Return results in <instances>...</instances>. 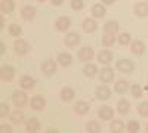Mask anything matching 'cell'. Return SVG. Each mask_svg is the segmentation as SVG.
Segmentation results:
<instances>
[{"mask_svg":"<svg viewBox=\"0 0 148 133\" xmlns=\"http://www.w3.org/2000/svg\"><path fill=\"white\" fill-rule=\"evenodd\" d=\"M117 31H119V22H117V21H108V22H105V25H104V33L116 34Z\"/></svg>","mask_w":148,"mask_h":133,"instance_id":"cell-27","label":"cell"},{"mask_svg":"<svg viewBox=\"0 0 148 133\" xmlns=\"http://www.w3.org/2000/svg\"><path fill=\"white\" fill-rule=\"evenodd\" d=\"M98 61H99L101 64H110L111 61H113V52L108 50V49H102L99 53H98Z\"/></svg>","mask_w":148,"mask_h":133,"instance_id":"cell-16","label":"cell"},{"mask_svg":"<svg viewBox=\"0 0 148 133\" xmlns=\"http://www.w3.org/2000/svg\"><path fill=\"white\" fill-rule=\"evenodd\" d=\"M74 113L77 115H86L89 113V104L84 101H79L76 105H74Z\"/></svg>","mask_w":148,"mask_h":133,"instance_id":"cell-18","label":"cell"},{"mask_svg":"<svg viewBox=\"0 0 148 133\" xmlns=\"http://www.w3.org/2000/svg\"><path fill=\"white\" fill-rule=\"evenodd\" d=\"M10 121H12V124H22V121H24V113L21 111V110H16L10 114Z\"/></svg>","mask_w":148,"mask_h":133,"instance_id":"cell-25","label":"cell"},{"mask_svg":"<svg viewBox=\"0 0 148 133\" xmlns=\"http://www.w3.org/2000/svg\"><path fill=\"white\" fill-rule=\"evenodd\" d=\"M21 16H22L24 21H33L34 16H36V8L34 6H30V5L24 6L21 9Z\"/></svg>","mask_w":148,"mask_h":133,"instance_id":"cell-8","label":"cell"},{"mask_svg":"<svg viewBox=\"0 0 148 133\" xmlns=\"http://www.w3.org/2000/svg\"><path fill=\"white\" fill-rule=\"evenodd\" d=\"M126 129H127V132H130V133H135V132H139V129H141V124L136 121V120H130V121L127 123V126H126Z\"/></svg>","mask_w":148,"mask_h":133,"instance_id":"cell-35","label":"cell"},{"mask_svg":"<svg viewBox=\"0 0 148 133\" xmlns=\"http://www.w3.org/2000/svg\"><path fill=\"white\" fill-rule=\"evenodd\" d=\"M116 68L120 72H132L133 71V64L129 61V59H120L116 64Z\"/></svg>","mask_w":148,"mask_h":133,"instance_id":"cell-12","label":"cell"},{"mask_svg":"<svg viewBox=\"0 0 148 133\" xmlns=\"http://www.w3.org/2000/svg\"><path fill=\"white\" fill-rule=\"evenodd\" d=\"M133 12H135V15L139 16V18H144L148 15V5L144 3V2H139L133 6Z\"/></svg>","mask_w":148,"mask_h":133,"instance_id":"cell-14","label":"cell"},{"mask_svg":"<svg viewBox=\"0 0 148 133\" xmlns=\"http://www.w3.org/2000/svg\"><path fill=\"white\" fill-rule=\"evenodd\" d=\"M15 9V2L14 0H2L0 2V10L2 14H10Z\"/></svg>","mask_w":148,"mask_h":133,"instance_id":"cell-21","label":"cell"},{"mask_svg":"<svg viewBox=\"0 0 148 133\" xmlns=\"http://www.w3.org/2000/svg\"><path fill=\"white\" fill-rule=\"evenodd\" d=\"M37 2H45V0H37Z\"/></svg>","mask_w":148,"mask_h":133,"instance_id":"cell-43","label":"cell"},{"mask_svg":"<svg viewBox=\"0 0 148 133\" xmlns=\"http://www.w3.org/2000/svg\"><path fill=\"white\" fill-rule=\"evenodd\" d=\"M0 78L3 81H12L15 78V70L10 65H3L0 68Z\"/></svg>","mask_w":148,"mask_h":133,"instance_id":"cell-2","label":"cell"},{"mask_svg":"<svg viewBox=\"0 0 148 133\" xmlns=\"http://www.w3.org/2000/svg\"><path fill=\"white\" fill-rule=\"evenodd\" d=\"M129 108H130V104L127 99H120L117 102V111L120 114H127L129 113Z\"/></svg>","mask_w":148,"mask_h":133,"instance_id":"cell-28","label":"cell"},{"mask_svg":"<svg viewBox=\"0 0 148 133\" xmlns=\"http://www.w3.org/2000/svg\"><path fill=\"white\" fill-rule=\"evenodd\" d=\"M8 114H9V106L6 104H2V105H0V117L5 118Z\"/></svg>","mask_w":148,"mask_h":133,"instance_id":"cell-39","label":"cell"},{"mask_svg":"<svg viewBox=\"0 0 148 133\" xmlns=\"http://www.w3.org/2000/svg\"><path fill=\"white\" fill-rule=\"evenodd\" d=\"M114 43H116V35L105 33L104 37H102V46H104V47H111Z\"/></svg>","mask_w":148,"mask_h":133,"instance_id":"cell-29","label":"cell"},{"mask_svg":"<svg viewBox=\"0 0 148 133\" xmlns=\"http://www.w3.org/2000/svg\"><path fill=\"white\" fill-rule=\"evenodd\" d=\"M86 130L90 132V133H98L101 130V124L98 121H95V120H92V121H89L88 124H86Z\"/></svg>","mask_w":148,"mask_h":133,"instance_id":"cell-33","label":"cell"},{"mask_svg":"<svg viewBox=\"0 0 148 133\" xmlns=\"http://www.w3.org/2000/svg\"><path fill=\"white\" fill-rule=\"evenodd\" d=\"M83 30H84L86 33H95V31L98 30L96 21L92 19V18H86V19L83 21Z\"/></svg>","mask_w":148,"mask_h":133,"instance_id":"cell-20","label":"cell"},{"mask_svg":"<svg viewBox=\"0 0 148 133\" xmlns=\"http://www.w3.org/2000/svg\"><path fill=\"white\" fill-rule=\"evenodd\" d=\"M83 0H71V8L74 10H82L83 9Z\"/></svg>","mask_w":148,"mask_h":133,"instance_id":"cell-38","label":"cell"},{"mask_svg":"<svg viewBox=\"0 0 148 133\" xmlns=\"http://www.w3.org/2000/svg\"><path fill=\"white\" fill-rule=\"evenodd\" d=\"M114 78V71L113 68H110V67H104L99 72V80L102 83H110V81H113Z\"/></svg>","mask_w":148,"mask_h":133,"instance_id":"cell-9","label":"cell"},{"mask_svg":"<svg viewBox=\"0 0 148 133\" xmlns=\"http://www.w3.org/2000/svg\"><path fill=\"white\" fill-rule=\"evenodd\" d=\"M42 71L45 72L46 76H52L56 72V62L52 61V59H47L42 64Z\"/></svg>","mask_w":148,"mask_h":133,"instance_id":"cell-10","label":"cell"},{"mask_svg":"<svg viewBox=\"0 0 148 133\" xmlns=\"http://www.w3.org/2000/svg\"><path fill=\"white\" fill-rule=\"evenodd\" d=\"M145 129H147V132H148V124H147V127H145Z\"/></svg>","mask_w":148,"mask_h":133,"instance_id":"cell-44","label":"cell"},{"mask_svg":"<svg viewBox=\"0 0 148 133\" xmlns=\"http://www.w3.org/2000/svg\"><path fill=\"white\" fill-rule=\"evenodd\" d=\"M0 129H2L3 133H10L12 132V127L9 124H2V126H0Z\"/></svg>","mask_w":148,"mask_h":133,"instance_id":"cell-40","label":"cell"},{"mask_svg":"<svg viewBox=\"0 0 148 133\" xmlns=\"http://www.w3.org/2000/svg\"><path fill=\"white\" fill-rule=\"evenodd\" d=\"M98 117L104 121H108V120H113L114 117V111L111 106H101L99 110H98Z\"/></svg>","mask_w":148,"mask_h":133,"instance_id":"cell-7","label":"cell"},{"mask_svg":"<svg viewBox=\"0 0 148 133\" xmlns=\"http://www.w3.org/2000/svg\"><path fill=\"white\" fill-rule=\"evenodd\" d=\"M114 2H116V0H102V3H104V5H113Z\"/></svg>","mask_w":148,"mask_h":133,"instance_id":"cell-42","label":"cell"},{"mask_svg":"<svg viewBox=\"0 0 148 133\" xmlns=\"http://www.w3.org/2000/svg\"><path fill=\"white\" fill-rule=\"evenodd\" d=\"M130 93H132L133 98H142L144 90H142V87L139 86V84H133V86L130 87Z\"/></svg>","mask_w":148,"mask_h":133,"instance_id":"cell-36","label":"cell"},{"mask_svg":"<svg viewBox=\"0 0 148 133\" xmlns=\"http://www.w3.org/2000/svg\"><path fill=\"white\" fill-rule=\"evenodd\" d=\"M74 90L71 87H62L61 89V99H62L64 102H70L74 99Z\"/></svg>","mask_w":148,"mask_h":133,"instance_id":"cell-23","label":"cell"},{"mask_svg":"<svg viewBox=\"0 0 148 133\" xmlns=\"http://www.w3.org/2000/svg\"><path fill=\"white\" fill-rule=\"evenodd\" d=\"M105 14H107V9H105V6L101 5V3H96V5L92 8V15H93L95 18H104Z\"/></svg>","mask_w":148,"mask_h":133,"instance_id":"cell-24","label":"cell"},{"mask_svg":"<svg viewBox=\"0 0 148 133\" xmlns=\"http://www.w3.org/2000/svg\"><path fill=\"white\" fill-rule=\"evenodd\" d=\"M65 44L67 46H70V47H74V46H77L79 43H80V35L77 34V33H68L67 35H65Z\"/></svg>","mask_w":148,"mask_h":133,"instance_id":"cell-19","label":"cell"},{"mask_svg":"<svg viewBox=\"0 0 148 133\" xmlns=\"http://www.w3.org/2000/svg\"><path fill=\"white\" fill-rule=\"evenodd\" d=\"M19 84H21V87L24 90H31L36 86V80L33 77H30V76H22L19 78Z\"/></svg>","mask_w":148,"mask_h":133,"instance_id":"cell-13","label":"cell"},{"mask_svg":"<svg viewBox=\"0 0 148 133\" xmlns=\"http://www.w3.org/2000/svg\"><path fill=\"white\" fill-rule=\"evenodd\" d=\"M71 27V19L68 16H59L56 21H55V28L58 31H65Z\"/></svg>","mask_w":148,"mask_h":133,"instance_id":"cell-6","label":"cell"},{"mask_svg":"<svg viewBox=\"0 0 148 133\" xmlns=\"http://www.w3.org/2000/svg\"><path fill=\"white\" fill-rule=\"evenodd\" d=\"M93 56H95V52H93L92 47H82V49L79 50V53H77V58L80 59V61H83V62L92 61Z\"/></svg>","mask_w":148,"mask_h":133,"instance_id":"cell-5","label":"cell"},{"mask_svg":"<svg viewBox=\"0 0 148 133\" xmlns=\"http://www.w3.org/2000/svg\"><path fill=\"white\" fill-rule=\"evenodd\" d=\"M110 95H111V90L108 86H105V84H102V86H98L96 90H95V96L98 99H101V101H105L110 98Z\"/></svg>","mask_w":148,"mask_h":133,"instance_id":"cell-11","label":"cell"},{"mask_svg":"<svg viewBox=\"0 0 148 133\" xmlns=\"http://www.w3.org/2000/svg\"><path fill=\"white\" fill-rule=\"evenodd\" d=\"M25 129H27V132H31V133L39 132V130H40V123H39V120L30 118L28 121L25 123Z\"/></svg>","mask_w":148,"mask_h":133,"instance_id":"cell-26","label":"cell"},{"mask_svg":"<svg viewBox=\"0 0 148 133\" xmlns=\"http://www.w3.org/2000/svg\"><path fill=\"white\" fill-rule=\"evenodd\" d=\"M56 61H58V64L61 65V67H70L71 65V62H73V56L70 55V53H67V52H62V53H59L58 55V58H56Z\"/></svg>","mask_w":148,"mask_h":133,"instance_id":"cell-17","label":"cell"},{"mask_svg":"<svg viewBox=\"0 0 148 133\" xmlns=\"http://www.w3.org/2000/svg\"><path fill=\"white\" fill-rule=\"evenodd\" d=\"M117 40H119V43L121 46H127V44L132 43V37H130V34H127V33H121L117 37Z\"/></svg>","mask_w":148,"mask_h":133,"instance_id":"cell-32","label":"cell"},{"mask_svg":"<svg viewBox=\"0 0 148 133\" xmlns=\"http://www.w3.org/2000/svg\"><path fill=\"white\" fill-rule=\"evenodd\" d=\"M145 2H148V0H145Z\"/></svg>","mask_w":148,"mask_h":133,"instance_id":"cell-45","label":"cell"},{"mask_svg":"<svg viewBox=\"0 0 148 133\" xmlns=\"http://www.w3.org/2000/svg\"><path fill=\"white\" fill-rule=\"evenodd\" d=\"M136 110H138V114H139V115L148 117V102H141V104L136 106Z\"/></svg>","mask_w":148,"mask_h":133,"instance_id":"cell-37","label":"cell"},{"mask_svg":"<svg viewBox=\"0 0 148 133\" xmlns=\"http://www.w3.org/2000/svg\"><path fill=\"white\" fill-rule=\"evenodd\" d=\"M30 105H31V108H33L34 111H42V110H45V106H46V101H45L43 96L36 95V96H33V98H31Z\"/></svg>","mask_w":148,"mask_h":133,"instance_id":"cell-4","label":"cell"},{"mask_svg":"<svg viewBox=\"0 0 148 133\" xmlns=\"http://www.w3.org/2000/svg\"><path fill=\"white\" fill-rule=\"evenodd\" d=\"M83 72H84L86 77H93L96 72H98V68H96L95 64H86L84 68H83Z\"/></svg>","mask_w":148,"mask_h":133,"instance_id":"cell-30","label":"cell"},{"mask_svg":"<svg viewBox=\"0 0 148 133\" xmlns=\"http://www.w3.org/2000/svg\"><path fill=\"white\" fill-rule=\"evenodd\" d=\"M14 49H15V53H16V55L24 56V55L28 53L30 46H28V43H27L25 40L18 39V40H15V43H14Z\"/></svg>","mask_w":148,"mask_h":133,"instance_id":"cell-3","label":"cell"},{"mask_svg":"<svg viewBox=\"0 0 148 133\" xmlns=\"http://www.w3.org/2000/svg\"><path fill=\"white\" fill-rule=\"evenodd\" d=\"M8 31H9L10 35H14V37H19L22 30H21V27L18 25V24H10L9 28H8Z\"/></svg>","mask_w":148,"mask_h":133,"instance_id":"cell-34","label":"cell"},{"mask_svg":"<svg viewBox=\"0 0 148 133\" xmlns=\"http://www.w3.org/2000/svg\"><path fill=\"white\" fill-rule=\"evenodd\" d=\"M110 130L111 132H116V133H120V132L125 130V124H123L121 120H114V121L110 124Z\"/></svg>","mask_w":148,"mask_h":133,"instance_id":"cell-31","label":"cell"},{"mask_svg":"<svg viewBox=\"0 0 148 133\" xmlns=\"http://www.w3.org/2000/svg\"><path fill=\"white\" fill-rule=\"evenodd\" d=\"M62 2H64V0H51V3L53 6H61V5H62Z\"/></svg>","mask_w":148,"mask_h":133,"instance_id":"cell-41","label":"cell"},{"mask_svg":"<svg viewBox=\"0 0 148 133\" xmlns=\"http://www.w3.org/2000/svg\"><path fill=\"white\" fill-rule=\"evenodd\" d=\"M28 102V96L24 90H15L12 93V104H14L16 108H22L25 106Z\"/></svg>","mask_w":148,"mask_h":133,"instance_id":"cell-1","label":"cell"},{"mask_svg":"<svg viewBox=\"0 0 148 133\" xmlns=\"http://www.w3.org/2000/svg\"><path fill=\"white\" fill-rule=\"evenodd\" d=\"M129 83L125 81V80H119L116 84H114V92L119 93V95H125L127 90H129Z\"/></svg>","mask_w":148,"mask_h":133,"instance_id":"cell-22","label":"cell"},{"mask_svg":"<svg viewBox=\"0 0 148 133\" xmlns=\"http://www.w3.org/2000/svg\"><path fill=\"white\" fill-rule=\"evenodd\" d=\"M130 50L133 55H142L145 52V44L142 40H133L130 43Z\"/></svg>","mask_w":148,"mask_h":133,"instance_id":"cell-15","label":"cell"}]
</instances>
